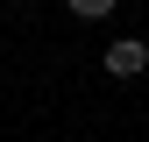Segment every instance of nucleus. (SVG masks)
Listing matches in <instances>:
<instances>
[{"mask_svg":"<svg viewBox=\"0 0 149 142\" xmlns=\"http://www.w3.org/2000/svg\"><path fill=\"white\" fill-rule=\"evenodd\" d=\"M64 7H71V14H78V22H107V14H114V7H121V0H64Z\"/></svg>","mask_w":149,"mask_h":142,"instance_id":"obj_2","label":"nucleus"},{"mask_svg":"<svg viewBox=\"0 0 149 142\" xmlns=\"http://www.w3.org/2000/svg\"><path fill=\"white\" fill-rule=\"evenodd\" d=\"M142 71H149V43H135V36L107 43V78H142Z\"/></svg>","mask_w":149,"mask_h":142,"instance_id":"obj_1","label":"nucleus"}]
</instances>
